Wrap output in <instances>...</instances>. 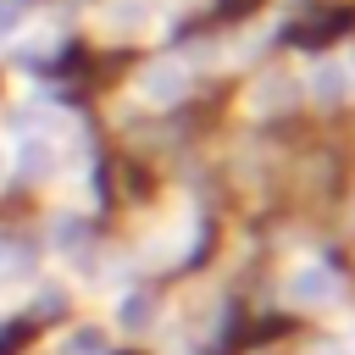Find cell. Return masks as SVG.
Returning a JSON list of instances; mask_svg holds the SVG:
<instances>
[{
  "mask_svg": "<svg viewBox=\"0 0 355 355\" xmlns=\"http://www.w3.org/2000/svg\"><path fill=\"white\" fill-rule=\"evenodd\" d=\"M17 161H22V172H28V178H44V172L55 166V150H50L44 139H22V150H17Z\"/></svg>",
  "mask_w": 355,
  "mask_h": 355,
  "instance_id": "cell-3",
  "label": "cell"
},
{
  "mask_svg": "<svg viewBox=\"0 0 355 355\" xmlns=\"http://www.w3.org/2000/svg\"><path fill=\"white\" fill-rule=\"evenodd\" d=\"M288 300H294V305H333V300H338V277L311 261V266H300V272L288 277Z\"/></svg>",
  "mask_w": 355,
  "mask_h": 355,
  "instance_id": "cell-1",
  "label": "cell"
},
{
  "mask_svg": "<svg viewBox=\"0 0 355 355\" xmlns=\"http://www.w3.org/2000/svg\"><path fill=\"white\" fill-rule=\"evenodd\" d=\"M311 89H316V100H338V94H344L338 61H316V72H311Z\"/></svg>",
  "mask_w": 355,
  "mask_h": 355,
  "instance_id": "cell-4",
  "label": "cell"
},
{
  "mask_svg": "<svg viewBox=\"0 0 355 355\" xmlns=\"http://www.w3.org/2000/svg\"><path fill=\"white\" fill-rule=\"evenodd\" d=\"M122 322H128V327H133V322H150V305H144V300L133 294V300L122 305Z\"/></svg>",
  "mask_w": 355,
  "mask_h": 355,
  "instance_id": "cell-5",
  "label": "cell"
},
{
  "mask_svg": "<svg viewBox=\"0 0 355 355\" xmlns=\"http://www.w3.org/2000/svg\"><path fill=\"white\" fill-rule=\"evenodd\" d=\"M183 89H189V72H183L178 61H161V67H150V72H144V83H139V94H144V100H155V105L178 100Z\"/></svg>",
  "mask_w": 355,
  "mask_h": 355,
  "instance_id": "cell-2",
  "label": "cell"
}]
</instances>
